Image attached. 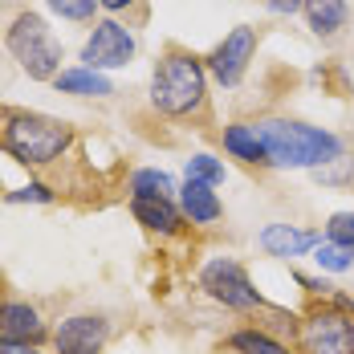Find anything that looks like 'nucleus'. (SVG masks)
I'll return each mask as SVG.
<instances>
[{
	"label": "nucleus",
	"instance_id": "obj_1",
	"mask_svg": "<svg viewBox=\"0 0 354 354\" xmlns=\"http://www.w3.org/2000/svg\"><path fill=\"white\" fill-rule=\"evenodd\" d=\"M257 139L269 155V167H301V171H318L326 163H334L342 155V139L310 127V122H297V118H261L252 122Z\"/></svg>",
	"mask_w": 354,
	"mask_h": 354
},
{
	"label": "nucleus",
	"instance_id": "obj_2",
	"mask_svg": "<svg viewBox=\"0 0 354 354\" xmlns=\"http://www.w3.org/2000/svg\"><path fill=\"white\" fill-rule=\"evenodd\" d=\"M73 147V127L49 114L4 110L0 114V151H8L25 167H49Z\"/></svg>",
	"mask_w": 354,
	"mask_h": 354
},
{
	"label": "nucleus",
	"instance_id": "obj_3",
	"mask_svg": "<svg viewBox=\"0 0 354 354\" xmlns=\"http://www.w3.org/2000/svg\"><path fill=\"white\" fill-rule=\"evenodd\" d=\"M151 106L167 118H192L208 106V66L196 53L171 49L151 73Z\"/></svg>",
	"mask_w": 354,
	"mask_h": 354
},
{
	"label": "nucleus",
	"instance_id": "obj_4",
	"mask_svg": "<svg viewBox=\"0 0 354 354\" xmlns=\"http://www.w3.org/2000/svg\"><path fill=\"white\" fill-rule=\"evenodd\" d=\"M4 45H8V53L21 62V70L33 82H53L62 73V41L53 37V29L37 12L12 17V25L4 33Z\"/></svg>",
	"mask_w": 354,
	"mask_h": 354
},
{
	"label": "nucleus",
	"instance_id": "obj_5",
	"mask_svg": "<svg viewBox=\"0 0 354 354\" xmlns=\"http://www.w3.org/2000/svg\"><path fill=\"white\" fill-rule=\"evenodd\" d=\"M200 289H204L212 301H220L224 310H236V314L265 310L261 289L252 285V277H248L245 265L232 261V257H216V261H208V265L200 269Z\"/></svg>",
	"mask_w": 354,
	"mask_h": 354
},
{
	"label": "nucleus",
	"instance_id": "obj_6",
	"mask_svg": "<svg viewBox=\"0 0 354 354\" xmlns=\"http://www.w3.org/2000/svg\"><path fill=\"white\" fill-rule=\"evenodd\" d=\"M301 354H354V318L338 310H314L297 330Z\"/></svg>",
	"mask_w": 354,
	"mask_h": 354
},
{
	"label": "nucleus",
	"instance_id": "obj_7",
	"mask_svg": "<svg viewBox=\"0 0 354 354\" xmlns=\"http://www.w3.org/2000/svg\"><path fill=\"white\" fill-rule=\"evenodd\" d=\"M82 62H86V70H122V66H131L135 62V37L127 25H118V21H98L94 25V33L86 37V45H82Z\"/></svg>",
	"mask_w": 354,
	"mask_h": 354
},
{
	"label": "nucleus",
	"instance_id": "obj_8",
	"mask_svg": "<svg viewBox=\"0 0 354 354\" xmlns=\"http://www.w3.org/2000/svg\"><path fill=\"white\" fill-rule=\"evenodd\" d=\"M257 41H261V37H257L252 25H236V29L212 49L208 73H212L220 86H241V77L248 73V62H252V53H257Z\"/></svg>",
	"mask_w": 354,
	"mask_h": 354
},
{
	"label": "nucleus",
	"instance_id": "obj_9",
	"mask_svg": "<svg viewBox=\"0 0 354 354\" xmlns=\"http://www.w3.org/2000/svg\"><path fill=\"white\" fill-rule=\"evenodd\" d=\"M110 342V322L102 314H73L53 330L57 354H102Z\"/></svg>",
	"mask_w": 354,
	"mask_h": 354
},
{
	"label": "nucleus",
	"instance_id": "obj_10",
	"mask_svg": "<svg viewBox=\"0 0 354 354\" xmlns=\"http://www.w3.org/2000/svg\"><path fill=\"white\" fill-rule=\"evenodd\" d=\"M45 334L49 330H45V318H41L37 306L21 301V297L0 301V342H29V346H37Z\"/></svg>",
	"mask_w": 354,
	"mask_h": 354
},
{
	"label": "nucleus",
	"instance_id": "obj_11",
	"mask_svg": "<svg viewBox=\"0 0 354 354\" xmlns=\"http://www.w3.org/2000/svg\"><path fill=\"white\" fill-rule=\"evenodd\" d=\"M257 245L265 248L269 257H281V261H293V257H306L310 248L322 245V236L314 228H293V224H265Z\"/></svg>",
	"mask_w": 354,
	"mask_h": 354
},
{
	"label": "nucleus",
	"instance_id": "obj_12",
	"mask_svg": "<svg viewBox=\"0 0 354 354\" xmlns=\"http://www.w3.org/2000/svg\"><path fill=\"white\" fill-rule=\"evenodd\" d=\"M131 212L147 232L159 236H176L183 228V208H176V200H155V196H131Z\"/></svg>",
	"mask_w": 354,
	"mask_h": 354
},
{
	"label": "nucleus",
	"instance_id": "obj_13",
	"mask_svg": "<svg viewBox=\"0 0 354 354\" xmlns=\"http://www.w3.org/2000/svg\"><path fill=\"white\" fill-rule=\"evenodd\" d=\"M179 204H183V216H187L192 224H216V220L224 216L220 196H216L208 183H196V179H187V183H183Z\"/></svg>",
	"mask_w": 354,
	"mask_h": 354
},
{
	"label": "nucleus",
	"instance_id": "obj_14",
	"mask_svg": "<svg viewBox=\"0 0 354 354\" xmlns=\"http://www.w3.org/2000/svg\"><path fill=\"white\" fill-rule=\"evenodd\" d=\"M224 151L232 155V159H241L248 167H269V155H265V147L257 139V131H252V122H232V127H224Z\"/></svg>",
	"mask_w": 354,
	"mask_h": 354
},
{
	"label": "nucleus",
	"instance_id": "obj_15",
	"mask_svg": "<svg viewBox=\"0 0 354 354\" xmlns=\"http://www.w3.org/2000/svg\"><path fill=\"white\" fill-rule=\"evenodd\" d=\"M53 86H57L62 94H77V98H110V94H114V82L102 77L98 70H86V66L62 70L53 77Z\"/></svg>",
	"mask_w": 354,
	"mask_h": 354
},
{
	"label": "nucleus",
	"instance_id": "obj_16",
	"mask_svg": "<svg viewBox=\"0 0 354 354\" xmlns=\"http://www.w3.org/2000/svg\"><path fill=\"white\" fill-rule=\"evenodd\" d=\"M301 12H306L310 29H314L318 37H334L338 29H346V21H351L346 0H306Z\"/></svg>",
	"mask_w": 354,
	"mask_h": 354
},
{
	"label": "nucleus",
	"instance_id": "obj_17",
	"mask_svg": "<svg viewBox=\"0 0 354 354\" xmlns=\"http://www.w3.org/2000/svg\"><path fill=\"white\" fill-rule=\"evenodd\" d=\"M228 346H232L236 354H293L281 338L265 334L261 326H252V330H236V334L228 338Z\"/></svg>",
	"mask_w": 354,
	"mask_h": 354
},
{
	"label": "nucleus",
	"instance_id": "obj_18",
	"mask_svg": "<svg viewBox=\"0 0 354 354\" xmlns=\"http://www.w3.org/2000/svg\"><path fill=\"white\" fill-rule=\"evenodd\" d=\"M176 192V179L167 171H155V167H142L131 176V196H155V200H171Z\"/></svg>",
	"mask_w": 354,
	"mask_h": 354
},
{
	"label": "nucleus",
	"instance_id": "obj_19",
	"mask_svg": "<svg viewBox=\"0 0 354 354\" xmlns=\"http://www.w3.org/2000/svg\"><path fill=\"white\" fill-rule=\"evenodd\" d=\"M314 261H318L322 273H346V269H354V248L322 241V245L314 248Z\"/></svg>",
	"mask_w": 354,
	"mask_h": 354
},
{
	"label": "nucleus",
	"instance_id": "obj_20",
	"mask_svg": "<svg viewBox=\"0 0 354 354\" xmlns=\"http://www.w3.org/2000/svg\"><path fill=\"white\" fill-rule=\"evenodd\" d=\"M187 179H196V183H208V187H216V183H224V163L216 159V155H192L187 159Z\"/></svg>",
	"mask_w": 354,
	"mask_h": 354
},
{
	"label": "nucleus",
	"instance_id": "obj_21",
	"mask_svg": "<svg viewBox=\"0 0 354 354\" xmlns=\"http://www.w3.org/2000/svg\"><path fill=\"white\" fill-rule=\"evenodd\" d=\"M62 21H94V12L102 8L98 0H45Z\"/></svg>",
	"mask_w": 354,
	"mask_h": 354
},
{
	"label": "nucleus",
	"instance_id": "obj_22",
	"mask_svg": "<svg viewBox=\"0 0 354 354\" xmlns=\"http://www.w3.org/2000/svg\"><path fill=\"white\" fill-rule=\"evenodd\" d=\"M326 241L354 248V212H334L326 220Z\"/></svg>",
	"mask_w": 354,
	"mask_h": 354
},
{
	"label": "nucleus",
	"instance_id": "obj_23",
	"mask_svg": "<svg viewBox=\"0 0 354 354\" xmlns=\"http://www.w3.org/2000/svg\"><path fill=\"white\" fill-rule=\"evenodd\" d=\"M4 200H8V204H53V187H45V183H25V187H17V192H4Z\"/></svg>",
	"mask_w": 354,
	"mask_h": 354
},
{
	"label": "nucleus",
	"instance_id": "obj_24",
	"mask_svg": "<svg viewBox=\"0 0 354 354\" xmlns=\"http://www.w3.org/2000/svg\"><path fill=\"white\" fill-rule=\"evenodd\" d=\"M301 4H306V0H269V8H273V12H289V17H293V12H301Z\"/></svg>",
	"mask_w": 354,
	"mask_h": 354
},
{
	"label": "nucleus",
	"instance_id": "obj_25",
	"mask_svg": "<svg viewBox=\"0 0 354 354\" xmlns=\"http://www.w3.org/2000/svg\"><path fill=\"white\" fill-rule=\"evenodd\" d=\"M0 354H41V351L29 346V342H0Z\"/></svg>",
	"mask_w": 354,
	"mask_h": 354
},
{
	"label": "nucleus",
	"instance_id": "obj_26",
	"mask_svg": "<svg viewBox=\"0 0 354 354\" xmlns=\"http://www.w3.org/2000/svg\"><path fill=\"white\" fill-rule=\"evenodd\" d=\"M102 8H110V12H122V8H131V4H139V0H98Z\"/></svg>",
	"mask_w": 354,
	"mask_h": 354
}]
</instances>
